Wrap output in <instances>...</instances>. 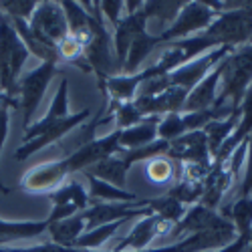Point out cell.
<instances>
[{"label":"cell","instance_id":"6da1fadb","mask_svg":"<svg viewBox=\"0 0 252 252\" xmlns=\"http://www.w3.org/2000/svg\"><path fill=\"white\" fill-rule=\"evenodd\" d=\"M252 83V43L240 49H234L224 59V71L220 85L222 91L216 97V107L226 105V101L232 105V111L238 113L244 93L248 91Z\"/></svg>","mask_w":252,"mask_h":252},{"label":"cell","instance_id":"7a4b0ae2","mask_svg":"<svg viewBox=\"0 0 252 252\" xmlns=\"http://www.w3.org/2000/svg\"><path fill=\"white\" fill-rule=\"evenodd\" d=\"M29 55L12 20L0 12V89L14 99L18 95V77Z\"/></svg>","mask_w":252,"mask_h":252},{"label":"cell","instance_id":"3957f363","mask_svg":"<svg viewBox=\"0 0 252 252\" xmlns=\"http://www.w3.org/2000/svg\"><path fill=\"white\" fill-rule=\"evenodd\" d=\"M89 111L87 109H83L75 115H69L65 119H59L51 125H45V127H38V125H31V127L25 131L23 135V143L18 145V150L14 152V158L18 161H25L29 159L31 156L38 154L40 150H45L49 148V145L61 141V139H65L73 129H77L81 123H85L89 119Z\"/></svg>","mask_w":252,"mask_h":252},{"label":"cell","instance_id":"277c9868","mask_svg":"<svg viewBox=\"0 0 252 252\" xmlns=\"http://www.w3.org/2000/svg\"><path fill=\"white\" fill-rule=\"evenodd\" d=\"M206 36L214 38L220 47L240 49L252 43V16L240 8L224 2V12L204 31Z\"/></svg>","mask_w":252,"mask_h":252},{"label":"cell","instance_id":"5b68a950","mask_svg":"<svg viewBox=\"0 0 252 252\" xmlns=\"http://www.w3.org/2000/svg\"><path fill=\"white\" fill-rule=\"evenodd\" d=\"M55 63H40L36 69H32L29 75L18 79V109L23 113V129L27 131L32 125V117L40 107V101L45 99V93L51 85V81L57 75Z\"/></svg>","mask_w":252,"mask_h":252},{"label":"cell","instance_id":"8992f818","mask_svg":"<svg viewBox=\"0 0 252 252\" xmlns=\"http://www.w3.org/2000/svg\"><path fill=\"white\" fill-rule=\"evenodd\" d=\"M216 16L218 12L208 8L204 2H188L184 10L178 14V18L172 23V27L163 31L161 34H158V43L161 47L167 43H176V40L188 38L190 34L202 32L214 23Z\"/></svg>","mask_w":252,"mask_h":252},{"label":"cell","instance_id":"52a82bcc","mask_svg":"<svg viewBox=\"0 0 252 252\" xmlns=\"http://www.w3.org/2000/svg\"><path fill=\"white\" fill-rule=\"evenodd\" d=\"M29 29L36 38L55 47H59V43H63L71 34L61 2H38L29 20Z\"/></svg>","mask_w":252,"mask_h":252},{"label":"cell","instance_id":"ba28073f","mask_svg":"<svg viewBox=\"0 0 252 252\" xmlns=\"http://www.w3.org/2000/svg\"><path fill=\"white\" fill-rule=\"evenodd\" d=\"M69 176L71 172L65 158L36 163L20 178V190L27 194H53L67 182Z\"/></svg>","mask_w":252,"mask_h":252},{"label":"cell","instance_id":"9c48e42d","mask_svg":"<svg viewBox=\"0 0 252 252\" xmlns=\"http://www.w3.org/2000/svg\"><path fill=\"white\" fill-rule=\"evenodd\" d=\"M121 152V145H119V129L111 131L109 135H103L99 139L89 141L87 145H83L77 152H73L71 156H67V167L69 172H85L89 167L97 165L99 161L107 159L111 156H117Z\"/></svg>","mask_w":252,"mask_h":252},{"label":"cell","instance_id":"30bf717a","mask_svg":"<svg viewBox=\"0 0 252 252\" xmlns=\"http://www.w3.org/2000/svg\"><path fill=\"white\" fill-rule=\"evenodd\" d=\"M167 158H172L178 163H188V165H200L212 170V154L208 148V137L206 133L200 131H188L182 137L174 139L167 150Z\"/></svg>","mask_w":252,"mask_h":252},{"label":"cell","instance_id":"8fae6325","mask_svg":"<svg viewBox=\"0 0 252 252\" xmlns=\"http://www.w3.org/2000/svg\"><path fill=\"white\" fill-rule=\"evenodd\" d=\"M234 49H230V47H218V49H212V51H208L204 55H200L198 59L190 61V63H186V65H182L180 69H176L174 73H170L172 77V85L184 89L190 93L198 83L212 71L218 63L222 59H226L230 53H232Z\"/></svg>","mask_w":252,"mask_h":252},{"label":"cell","instance_id":"7c38bea8","mask_svg":"<svg viewBox=\"0 0 252 252\" xmlns=\"http://www.w3.org/2000/svg\"><path fill=\"white\" fill-rule=\"evenodd\" d=\"M165 226H170V224H165L159 216L156 214H148V216H143L139 218V222L129 230V234L121 238L119 242H115L109 252H137V250H145L148 248L159 234H165L167 230H163Z\"/></svg>","mask_w":252,"mask_h":252},{"label":"cell","instance_id":"4fadbf2b","mask_svg":"<svg viewBox=\"0 0 252 252\" xmlns=\"http://www.w3.org/2000/svg\"><path fill=\"white\" fill-rule=\"evenodd\" d=\"M145 31H148V18H145V14H143V8L121 18V23L117 25L115 34H113V53H115L117 71H123L125 59H127V53H129L133 38L137 34L145 32Z\"/></svg>","mask_w":252,"mask_h":252},{"label":"cell","instance_id":"5bb4252c","mask_svg":"<svg viewBox=\"0 0 252 252\" xmlns=\"http://www.w3.org/2000/svg\"><path fill=\"white\" fill-rule=\"evenodd\" d=\"M222 71H224V59L190 91V95L186 99V105H184V113H196V111H204L212 107L218 97Z\"/></svg>","mask_w":252,"mask_h":252},{"label":"cell","instance_id":"9a60e30c","mask_svg":"<svg viewBox=\"0 0 252 252\" xmlns=\"http://www.w3.org/2000/svg\"><path fill=\"white\" fill-rule=\"evenodd\" d=\"M220 218H222V214H218L216 210H210L202 204H194L186 212V216L174 226V232H170V236H172V240H184L186 236L210 230L220 222Z\"/></svg>","mask_w":252,"mask_h":252},{"label":"cell","instance_id":"2e32d148","mask_svg":"<svg viewBox=\"0 0 252 252\" xmlns=\"http://www.w3.org/2000/svg\"><path fill=\"white\" fill-rule=\"evenodd\" d=\"M232 182H234V178L228 172L226 161H222V163L214 161L210 174L204 178V192H202L200 204L210 210H216L220 206L222 198L226 196V192L232 188Z\"/></svg>","mask_w":252,"mask_h":252},{"label":"cell","instance_id":"e0dca14e","mask_svg":"<svg viewBox=\"0 0 252 252\" xmlns=\"http://www.w3.org/2000/svg\"><path fill=\"white\" fill-rule=\"evenodd\" d=\"M87 230V224H85V216L83 212L71 216V218H65V220H57V222H51L47 232L51 236V242L59 244V246H73L77 244V240L81 238V234Z\"/></svg>","mask_w":252,"mask_h":252},{"label":"cell","instance_id":"ac0fdd59","mask_svg":"<svg viewBox=\"0 0 252 252\" xmlns=\"http://www.w3.org/2000/svg\"><path fill=\"white\" fill-rule=\"evenodd\" d=\"M158 123H159V117H150L129 129H119L121 150H137V148H143V145L154 143L158 137Z\"/></svg>","mask_w":252,"mask_h":252},{"label":"cell","instance_id":"d6986e66","mask_svg":"<svg viewBox=\"0 0 252 252\" xmlns=\"http://www.w3.org/2000/svg\"><path fill=\"white\" fill-rule=\"evenodd\" d=\"M159 47L158 43V34H150L148 31L137 34L133 38V43L129 47L127 59H125V65H123V75H137L139 67L143 65V61L150 57V53H154Z\"/></svg>","mask_w":252,"mask_h":252},{"label":"cell","instance_id":"ffe728a7","mask_svg":"<svg viewBox=\"0 0 252 252\" xmlns=\"http://www.w3.org/2000/svg\"><path fill=\"white\" fill-rule=\"evenodd\" d=\"M127 172H129V165L123 161V158L119 154L99 161L97 165L89 167V170H85V174H91V176L107 182L115 188H121V190L125 188V184H127Z\"/></svg>","mask_w":252,"mask_h":252},{"label":"cell","instance_id":"44dd1931","mask_svg":"<svg viewBox=\"0 0 252 252\" xmlns=\"http://www.w3.org/2000/svg\"><path fill=\"white\" fill-rule=\"evenodd\" d=\"M188 2L184 0H156V2H143V14L150 20H158L161 27V32L172 27V23L178 18V14L184 10ZM159 32V34H161Z\"/></svg>","mask_w":252,"mask_h":252},{"label":"cell","instance_id":"7402d4cb","mask_svg":"<svg viewBox=\"0 0 252 252\" xmlns=\"http://www.w3.org/2000/svg\"><path fill=\"white\" fill-rule=\"evenodd\" d=\"M141 85V75H113L105 81V93H109L111 103H129L135 99Z\"/></svg>","mask_w":252,"mask_h":252},{"label":"cell","instance_id":"603a6c76","mask_svg":"<svg viewBox=\"0 0 252 252\" xmlns=\"http://www.w3.org/2000/svg\"><path fill=\"white\" fill-rule=\"evenodd\" d=\"M85 174V172H83ZM85 178L89 180V200L99 204V202H123V204H129V202H139V198L131 192H125L121 188H115L107 182H103L91 174H85Z\"/></svg>","mask_w":252,"mask_h":252},{"label":"cell","instance_id":"cb8c5ba5","mask_svg":"<svg viewBox=\"0 0 252 252\" xmlns=\"http://www.w3.org/2000/svg\"><path fill=\"white\" fill-rule=\"evenodd\" d=\"M238 119H240V113H232L228 115L226 119H216V121H210L206 127L202 129L208 137V148H210V154L212 158H216V154L220 152V148L228 141V137L234 133L236 125H238Z\"/></svg>","mask_w":252,"mask_h":252},{"label":"cell","instance_id":"d4e9b609","mask_svg":"<svg viewBox=\"0 0 252 252\" xmlns=\"http://www.w3.org/2000/svg\"><path fill=\"white\" fill-rule=\"evenodd\" d=\"M49 228V222H10L0 218V244L8 240H25V238H36L45 234Z\"/></svg>","mask_w":252,"mask_h":252},{"label":"cell","instance_id":"484cf974","mask_svg":"<svg viewBox=\"0 0 252 252\" xmlns=\"http://www.w3.org/2000/svg\"><path fill=\"white\" fill-rule=\"evenodd\" d=\"M222 216L234 224L238 236H250V230H252V196L236 198L232 204L224 206Z\"/></svg>","mask_w":252,"mask_h":252},{"label":"cell","instance_id":"4316f807","mask_svg":"<svg viewBox=\"0 0 252 252\" xmlns=\"http://www.w3.org/2000/svg\"><path fill=\"white\" fill-rule=\"evenodd\" d=\"M143 204L170 226H176L188 212V208L176 198H172L170 194H163L159 198H143Z\"/></svg>","mask_w":252,"mask_h":252},{"label":"cell","instance_id":"83f0119b","mask_svg":"<svg viewBox=\"0 0 252 252\" xmlns=\"http://www.w3.org/2000/svg\"><path fill=\"white\" fill-rule=\"evenodd\" d=\"M51 202H53V206L71 204V206H75L79 210V212H85V210L89 208V204H91L89 192L85 190V186H83L81 182H77V180L63 184L57 192L51 194Z\"/></svg>","mask_w":252,"mask_h":252},{"label":"cell","instance_id":"f1b7e54d","mask_svg":"<svg viewBox=\"0 0 252 252\" xmlns=\"http://www.w3.org/2000/svg\"><path fill=\"white\" fill-rule=\"evenodd\" d=\"M123 222H125V220H123ZM123 222H111V224L97 226V228H93V230H85V232L81 234V238L77 240L75 248L87 250V252L99 250L109 238H113V236L119 232V228L123 226Z\"/></svg>","mask_w":252,"mask_h":252},{"label":"cell","instance_id":"f546056e","mask_svg":"<svg viewBox=\"0 0 252 252\" xmlns=\"http://www.w3.org/2000/svg\"><path fill=\"white\" fill-rule=\"evenodd\" d=\"M180 163L174 161L172 158H165V156H158L154 159L148 161L145 165V174L154 184H172L176 182V174L180 172Z\"/></svg>","mask_w":252,"mask_h":252},{"label":"cell","instance_id":"4dcf8cb0","mask_svg":"<svg viewBox=\"0 0 252 252\" xmlns=\"http://www.w3.org/2000/svg\"><path fill=\"white\" fill-rule=\"evenodd\" d=\"M202 192H204V180L200 182V180H190V178L180 176V178H176L174 186L170 188L167 194L176 198L178 202H182L184 206H188V204L194 206L196 202H200Z\"/></svg>","mask_w":252,"mask_h":252},{"label":"cell","instance_id":"1f68e13d","mask_svg":"<svg viewBox=\"0 0 252 252\" xmlns=\"http://www.w3.org/2000/svg\"><path fill=\"white\" fill-rule=\"evenodd\" d=\"M61 8L63 12H65V18H67V25H69V32L71 34H81L89 31V10L83 6L81 2H69V0H65V2H61Z\"/></svg>","mask_w":252,"mask_h":252},{"label":"cell","instance_id":"d6a6232c","mask_svg":"<svg viewBox=\"0 0 252 252\" xmlns=\"http://www.w3.org/2000/svg\"><path fill=\"white\" fill-rule=\"evenodd\" d=\"M109 113L115 117L119 129H129V127H133V125H137V123H141V121L145 119V117L137 111V107L133 105V101H129V103H117V105L111 103Z\"/></svg>","mask_w":252,"mask_h":252},{"label":"cell","instance_id":"836d02e7","mask_svg":"<svg viewBox=\"0 0 252 252\" xmlns=\"http://www.w3.org/2000/svg\"><path fill=\"white\" fill-rule=\"evenodd\" d=\"M186 131V125H184V115L182 113H170L159 119L158 123V139H163L167 143H172L174 139L182 137Z\"/></svg>","mask_w":252,"mask_h":252},{"label":"cell","instance_id":"e575fe53","mask_svg":"<svg viewBox=\"0 0 252 252\" xmlns=\"http://www.w3.org/2000/svg\"><path fill=\"white\" fill-rule=\"evenodd\" d=\"M36 6L38 2H34V0H2L0 2V12H4L8 18L31 20Z\"/></svg>","mask_w":252,"mask_h":252},{"label":"cell","instance_id":"d590c367","mask_svg":"<svg viewBox=\"0 0 252 252\" xmlns=\"http://www.w3.org/2000/svg\"><path fill=\"white\" fill-rule=\"evenodd\" d=\"M123 2L121 0H105V2H99V10H101V16L105 23H109L117 29V25L121 23V12H123Z\"/></svg>","mask_w":252,"mask_h":252},{"label":"cell","instance_id":"8d00e7d4","mask_svg":"<svg viewBox=\"0 0 252 252\" xmlns=\"http://www.w3.org/2000/svg\"><path fill=\"white\" fill-rule=\"evenodd\" d=\"M246 141H248V150H246V172H244V180H242L240 190H238V198L252 196V133L246 137Z\"/></svg>","mask_w":252,"mask_h":252},{"label":"cell","instance_id":"74e56055","mask_svg":"<svg viewBox=\"0 0 252 252\" xmlns=\"http://www.w3.org/2000/svg\"><path fill=\"white\" fill-rule=\"evenodd\" d=\"M246 150H248V141L244 139L240 145H238V148L232 152V154H230V158L226 159L228 161V172L230 174H232V178L236 180L238 178V172H240V167H242V163H244V159H246Z\"/></svg>","mask_w":252,"mask_h":252},{"label":"cell","instance_id":"f35d334b","mask_svg":"<svg viewBox=\"0 0 252 252\" xmlns=\"http://www.w3.org/2000/svg\"><path fill=\"white\" fill-rule=\"evenodd\" d=\"M8 125H10V109L2 107L0 109V156H2V148H4V141L8 137ZM0 192L8 194L10 190L2 184V176H0Z\"/></svg>","mask_w":252,"mask_h":252},{"label":"cell","instance_id":"ab89813d","mask_svg":"<svg viewBox=\"0 0 252 252\" xmlns=\"http://www.w3.org/2000/svg\"><path fill=\"white\" fill-rule=\"evenodd\" d=\"M250 246V236H236L234 242H230L228 246L216 250V252H244Z\"/></svg>","mask_w":252,"mask_h":252},{"label":"cell","instance_id":"60d3db41","mask_svg":"<svg viewBox=\"0 0 252 252\" xmlns=\"http://www.w3.org/2000/svg\"><path fill=\"white\" fill-rule=\"evenodd\" d=\"M2 107H8V109H18V99L6 95L2 89H0V109Z\"/></svg>","mask_w":252,"mask_h":252},{"label":"cell","instance_id":"b9f144b4","mask_svg":"<svg viewBox=\"0 0 252 252\" xmlns=\"http://www.w3.org/2000/svg\"><path fill=\"white\" fill-rule=\"evenodd\" d=\"M230 6H240V8H244L250 16H252V0H240V2H228Z\"/></svg>","mask_w":252,"mask_h":252}]
</instances>
